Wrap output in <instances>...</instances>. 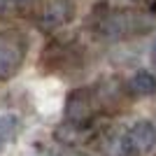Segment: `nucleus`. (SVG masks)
Wrapping results in <instances>:
<instances>
[{"label":"nucleus","mask_w":156,"mask_h":156,"mask_svg":"<svg viewBox=\"0 0 156 156\" xmlns=\"http://www.w3.org/2000/svg\"><path fill=\"white\" fill-rule=\"evenodd\" d=\"M130 96H156V77L149 70H137L126 84Z\"/></svg>","instance_id":"obj_8"},{"label":"nucleus","mask_w":156,"mask_h":156,"mask_svg":"<svg viewBox=\"0 0 156 156\" xmlns=\"http://www.w3.org/2000/svg\"><path fill=\"white\" fill-rule=\"evenodd\" d=\"M128 91V89H126ZM126 91L124 84L119 77H107L100 79L96 86H93V93L98 98V105H100V112H107V114H114L126 105Z\"/></svg>","instance_id":"obj_6"},{"label":"nucleus","mask_w":156,"mask_h":156,"mask_svg":"<svg viewBox=\"0 0 156 156\" xmlns=\"http://www.w3.org/2000/svg\"><path fill=\"white\" fill-rule=\"evenodd\" d=\"M28 51V42L19 30L0 33V82L14 77L23 65Z\"/></svg>","instance_id":"obj_3"},{"label":"nucleus","mask_w":156,"mask_h":156,"mask_svg":"<svg viewBox=\"0 0 156 156\" xmlns=\"http://www.w3.org/2000/svg\"><path fill=\"white\" fill-rule=\"evenodd\" d=\"M156 147V126L147 119L130 126L121 142V156H144Z\"/></svg>","instance_id":"obj_5"},{"label":"nucleus","mask_w":156,"mask_h":156,"mask_svg":"<svg viewBox=\"0 0 156 156\" xmlns=\"http://www.w3.org/2000/svg\"><path fill=\"white\" fill-rule=\"evenodd\" d=\"M151 65L156 68V40H154V44H151Z\"/></svg>","instance_id":"obj_11"},{"label":"nucleus","mask_w":156,"mask_h":156,"mask_svg":"<svg viewBox=\"0 0 156 156\" xmlns=\"http://www.w3.org/2000/svg\"><path fill=\"white\" fill-rule=\"evenodd\" d=\"M40 68L47 72H58V75H70L82 68V51L75 44L68 42H51L42 51Z\"/></svg>","instance_id":"obj_4"},{"label":"nucleus","mask_w":156,"mask_h":156,"mask_svg":"<svg viewBox=\"0 0 156 156\" xmlns=\"http://www.w3.org/2000/svg\"><path fill=\"white\" fill-rule=\"evenodd\" d=\"M14 2H19V5H23V2H30V0H14Z\"/></svg>","instance_id":"obj_12"},{"label":"nucleus","mask_w":156,"mask_h":156,"mask_svg":"<svg viewBox=\"0 0 156 156\" xmlns=\"http://www.w3.org/2000/svg\"><path fill=\"white\" fill-rule=\"evenodd\" d=\"M21 130V119L16 114H2L0 117V151L5 149L9 142L16 140Z\"/></svg>","instance_id":"obj_9"},{"label":"nucleus","mask_w":156,"mask_h":156,"mask_svg":"<svg viewBox=\"0 0 156 156\" xmlns=\"http://www.w3.org/2000/svg\"><path fill=\"white\" fill-rule=\"evenodd\" d=\"M72 19H75L72 0H51L42 9V14L37 19V26H40V30H44V33H54V30H58L61 26L70 23Z\"/></svg>","instance_id":"obj_7"},{"label":"nucleus","mask_w":156,"mask_h":156,"mask_svg":"<svg viewBox=\"0 0 156 156\" xmlns=\"http://www.w3.org/2000/svg\"><path fill=\"white\" fill-rule=\"evenodd\" d=\"M91 30L103 40H128L147 35L156 26V9L149 7H98L91 14Z\"/></svg>","instance_id":"obj_1"},{"label":"nucleus","mask_w":156,"mask_h":156,"mask_svg":"<svg viewBox=\"0 0 156 156\" xmlns=\"http://www.w3.org/2000/svg\"><path fill=\"white\" fill-rule=\"evenodd\" d=\"M56 156H91V154H86V151L77 149V147H63V149H58Z\"/></svg>","instance_id":"obj_10"},{"label":"nucleus","mask_w":156,"mask_h":156,"mask_svg":"<svg viewBox=\"0 0 156 156\" xmlns=\"http://www.w3.org/2000/svg\"><path fill=\"white\" fill-rule=\"evenodd\" d=\"M98 114H100V105H98V98L91 89H75V91L68 93V100H65V121L72 126H93L96 124Z\"/></svg>","instance_id":"obj_2"}]
</instances>
